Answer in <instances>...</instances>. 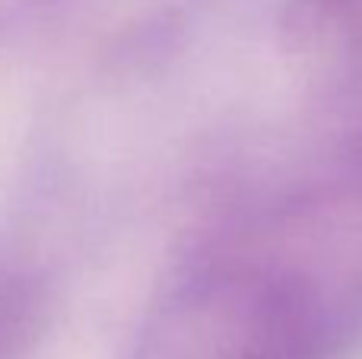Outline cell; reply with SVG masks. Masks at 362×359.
I'll use <instances>...</instances> for the list:
<instances>
[{
    "instance_id": "3957f363",
    "label": "cell",
    "mask_w": 362,
    "mask_h": 359,
    "mask_svg": "<svg viewBox=\"0 0 362 359\" xmlns=\"http://www.w3.org/2000/svg\"><path fill=\"white\" fill-rule=\"evenodd\" d=\"M32 302L29 290L19 277H0V359H13L23 343V334L32 324Z\"/></svg>"
},
{
    "instance_id": "6da1fadb",
    "label": "cell",
    "mask_w": 362,
    "mask_h": 359,
    "mask_svg": "<svg viewBox=\"0 0 362 359\" xmlns=\"http://www.w3.org/2000/svg\"><path fill=\"white\" fill-rule=\"evenodd\" d=\"M308 296L274 273L223 267L181 283L150 315L137 359H312Z\"/></svg>"
},
{
    "instance_id": "7a4b0ae2",
    "label": "cell",
    "mask_w": 362,
    "mask_h": 359,
    "mask_svg": "<svg viewBox=\"0 0 362 359\" xmlns=\"http://www.w3.org/2000/svg\"><path fill=\"white\" fill-rule=\"evenodd\" d=\"M302 32L334 54L362 57V0H308L302 4Z\"/></svg>"
}]
</instances>
